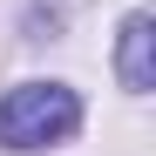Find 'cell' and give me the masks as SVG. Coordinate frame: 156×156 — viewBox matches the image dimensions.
I'll return each mask as SVG.
<instances>
[{
  "instance_id": "6da1fadb",
  "label": "cell",
  "mask_w": 156,
  "mask_h": 156,
  "mask_svg": "<svg viewBox=\"0 0 156 156\" xmlns=\"http://www.w3.org/2000/svg\"><path fill=\"white\" fill-rule=\"evenodd\" d=\"M75 122H82V102L61 82H20L0 102V143L7 149H48V143L75 136Z\"/></svg>"
},
{
  "instance_id": "7a4b0ae2",
  "label": "cell",
  "mask_w": 156,
  "mask_h": 156,
  "mask_svg": "<svg viewBox=\"0 0 156 156\" xmlns=\"http://www.w3.org/2000/svg\"><path fill=\"white\" fill-rule=\"evenodd\" d=\"M149 48H156L149 14H129V20H122V48H115V75H122V88H129V95L156 88V61H149Z\"/></svg>"
}]
</instances>
